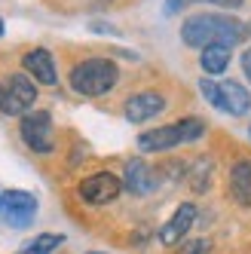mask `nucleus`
Segmentation results:
<instances>
[{
  "instance_id": "6",
  "label": "nucleus",
  "mask_w": 251,
  "mask_h": 254,
  "mask_svg": "<svg viewBox=\"0 0 251 254\" xmlns=\"http://www.w3.org/2000/svg\"><path fill=\"white\" fill-rule=\"evenodd\" d=\"M80 199L89 205H107V202H114V199L123 193V181L111 172H95V175H89L80 181V187H77Z\"/></svg>"
},
{
  "instance_id": "3",
  "label": "nucleus",
  "mask_w": 251,
  "mask_h": 254,
  "mask_svg": "<svg viewBox=\"0 0 251 254\" xmlns=\"http://www.w3.org/2000/svg\"><path fill=\"white\" fill-rule=\"evenodd\" d=\"M34 101H37V83L25 70H15V74H6L0 80V114L25 117L31 114Z\"/></svg>"
},
{
  "instance_id": "13",
  "label": "nucleus",
  "mask_w": 251,
  "mask_h": 254,
  "mask_svg": "<svg viewBox=\"0 0 251 254\" xmlns=\"http://www.w3.org/2000/svg\"><path fill=\"white\" fill-rule=\"evenodd\" d=\"M230 193L239 205L251 208V159H236L230 169Z\"/></svg>"
},
{
  "instance_id": "9",
  "label": "nucleus",
  "mask_w": 251,
  "mask_h": 254,
  "mask_svg": "<svg viewBox=\"0 0 251 254\" xmlns=\"http://www.w3.org/2000/svg\"><path fill=\"white\" fill-rule=\"evenodd\" d=\"M22 67H25V74H28L34 83H40V86H56V83H59L56 59H52V52H49V49H40V46H37V49L25 52Z\"/></svg>"
},
{
  "instance_id": "19",
  "label": "nucleus",
  "mask_w": 251,
  "mask_h": 254,
  "mask_svg": "<svg viewBox=\"0 0 251 254\" xmlns=\"http://www.w3.org/2000/svg\"><path fill=\"white\" fill-rule=\"evenodd\" d=\"M208 3H214V6H224V9H239L245 0H208Z\"/></svg>"
},
{
  "instance_id": "12",
  "label": "nucleus",
  "mask_w": 251,
  "mask_h": 254,
  "mask_svg": "<svg viewBox=\"0 0 251 254\" xmlns=\"http://www.w3.org/2000/svg\"><path fill=\"white\" fill-rule=\"evenodd\" d=\"M221 111L230 117H245L251 111V95L242 83H236V80L221 83Z\"/></svg>"
},
{
  "instance_id": "7",
  "label": "nucleus",
  "mask_w": 251,
  "mask_h": 254,
  "mask_svg": "<svg viewBox=\"0 0 251 254\" xmlns=\"http://www.w3.org/2000/svg\"><path fill=\"white\" fill-rule=\"evenodd\" d=\"M163 111H166V98H163V92H156V89L135 92V95L126 98V104H123V117L129 123H147V120H153L156 114H163Z\"/></svg>"
},
{
  "instance_id": "17",
  "label": "nucleus",
  "mask_w": 251,
  "mask_h": 254,
  "mask_svg": "<svg viewBox=\"0 0 251 254\" xmlns=\"http://www.w3.org/2000/svg\"><path fill=\"white\" fill-rule=\"evenodd\" d=\"M199 92H202V98L211 107H218V111H221V83H214L211 77H202L199 80Z\"/></svg>"
},
{
  "instance_id": "20",
  "label": "nucleus",
  "mask_w": 251,
  "mask_h": 254,
  "mask_svg": "<svg viewBox=\"0 0 251 254\" xmlns=\"http://www.w3.org/2000/svg\"><path fill=\"white\" fill-rule=\"evenodd\" d=\"M242 70H245V77H248V83H251V49L242 52Z\"/></svg>"
},
{
  "instance_id": "10",
  "label": "nucleus",
  "mask_w": 251,
  "mask_h": 254,
  "mask_svg": "<svg viewBox=\"0 0 251 254\" xmlns=\"http://www.w3.org/2000/svg\"><path fill=\"white\" fill-rule=\"evenodd\" d=\"M196 221V205L193 202H184V205H178L175 214L169 217V224L159 230V242H163L166 248H175V245H181L187 239V233Z\"/></svg>"
},
{
  "instance_id": "8",
  "label": "nucleus",
  "mask_w": 251,
  "mask_h": 254,
  "mask_svg": "<svg viewBox=\"0 0 251 254\" xmlns=\"http://www.w3.org/2000/svg\"><path fill=\"white\" fill-rule=\"evenodd\" d=\"M178 144H184L181 123L156 126V129H147V132L138 135V150L141 153H166V150H175Z\"/></svg>"
},
{
  "instance_id": "16",
  "label": "nucleus",
  "mask_w": 251,
  "mask_h": 254,
  "mask_svg": "<svg viewBox=\"0 0 251 254\" xmlns=\"http://www.w3.org/2000/svg\"><path fill=\"white\" fill-rule=\"evenodd\" d=\"M178 123H181V132H184V144L199 141L202 132H205V123L199 117H184V120H178Z\"/></svg>"
},
{
  "instance_id": "4",
  "label": "nucleus",
  "mask_w": 251,
  "mask_h": 254,
  "mask_svg": "<svg viewBox=\"0 0 251 254\" xmlns=\"http://www.w3.org/2000/svg\"><path fill=\"white\" fill-rule=\"evenodd\" d=\"M19 135L34 153H52L56 150V129H52V117L46 111H31L19 123Z\"/></svg>"
},
{
  "instance_id": "14",
  "label": "nucleus",
  "mask_w": 251,
  "mask_h": 254,
  "mask_svg": "<svg viewBox=\"0 0 251 254\" xmlns=\"http://www.w3.org/2000/svg\"><path fill=\"white\" fill-rule=\"evenodd\" d=\"M230 46H221V43H214V46H205L202 49V56H199V64H202V70L208 77H218V74H224L227 70V64H230Z\"/></svg>"
},
{
  "instance_id": "2",
  "label": "nucleus",
  "mask_w": 251,
  "mask_h": 254,
  "mask_svg": "<svg viewBox=\"0 0 251 254\" xmlns=\"http://www.w3.org/2000/svg\"><path fill=\"white\" fill-rule=\"evenodd\" d=\"M67 80H70V89H74L77 95L101 98V95H107V92L117 86L120 67H117L111 59L92 56V59H83L80 64H74V70H70Z\"/></svg>"
},
{
  "instance_id": "11",
  "label": "nucleus",
  "mask_w": 251,
  "mask_h": 254,
  "mask_svg": "<svg viewBox=\"0 0 251 254\" xmlns=\"http://www.w3.org/2000/svg\"><path fill=\"white\" fill-rule=\"evenodd\" d=\"M156 184V178H153V169L147 166L144 159H129L126 162V178H123V187L135 193V196H147Z\"/></svg>"
},
{
  "instance_id": "22",
  "label": "nucleus",
  "mask_w": 251,
  "mask_h": 254,
  "mask_svg": "<svg viewBox=\"0 0 251 254\" xmlns=\"http://www.w3.org/2000/svg\"><path fill=\"white\" fill-rule=\"evenodd\" d=\"M0 37H3V19H0Z\"/></svg>"
},
{
  "instance_id": "15",
  "label": "nucleus",
  "mask_w": 251,
  "mask_h": 254,
  "mask_svg": "<svg viewBox=\"0 0 251 254\" xmlns=\"http://www.w3.org/2000/svg\"><path fill=\"white\" fill-rule=\"evenodd\" d=\"M62 242H64V236H59V233H40L37 239H31L19 254H52Z\"/></svg>"
},
{
  "instance_id": "5",
  "label": "nucleus",
  "mask_w": 251,
  "mask_h": 254,
  "mask_svg": "<svg viewBox=\"0 0 251 254\" xmlns=\"http://www.w3.org/2000/svg\"><path fill=\"white\" fill-rule=\"evenodd\" d=\"M0 214H3V221L9 227L25 230V227H31L34 214H37V196L28 190H9L0 199Z\"/></svg>"
},
{
  "instance_id": "18",
  "label": "nucleus",
  "mask_w": 251,
  "mask_h": 254,
  "mask_svg": "<svg viewBox=\"0 0 251 254\" xmlns=\"http://www.w3.org/2000/svg\"><path fill=\"white\" fill-rule=\"evenodd\" d=\"M208 245H205V239H190V245H184L178 254H202Z\"/></svg>"
},
{
  "instance_id": "23",
  "label": "nucleus",
  "mask_w": 251,
  "mask_h": 254,
  "mask_svg": "<svg viewBox=\"0 0 251 254\" xmlns=\"http://www.w3.org/2000/svg\"><path fill=\"white\" fill-rule=\"evenodd\" d=\"M89 254H104V251H89Z\"/></svg>"
},
{
  "instance_id": "21",
  "label": "nucleus",
  "mask_w": 251,
  "mask_h": 254,
  "mask_svg": "<svg viewBox=\"0 0 251 254\" xmlns=\"http://www.w3.org/2000/svg\"><path fill=\"white\" fill-rule=\"evenodd\" d=\"M184 3H187V0H166V12H169V15H175Z\"/></svg>"
},
{
  "instance_id": "1",
  "label": "nucleus",
  "mask_w": 251,
  "mask_h": 254,
  "mask_svg": "<svg viewBox=\"0 0 251 254\" xmlns=\"http://www.w3.org/2000/svg\"><path fill=\"white\" fill-rule=\"evenodd\" d=\"M245 37V25L230 19L221 12H202V15H190L181 25V40L193 49H205V46H236Z\"/></svg>"
},
{
  "instance_id": "24",
  "label": "nucleus",
  "mask_w": 251,
  "mask_h": 254,
  "mask_svg": "<svg viewBox=\"0 0 251 254\" xmlns=\"http://www.w3.org/2000/svg\"><path fill=\"white\" fill-rule=\"evenodd\" d=\"M0 199H3V196H0Z\"/></svg>"
}]
</instances>
